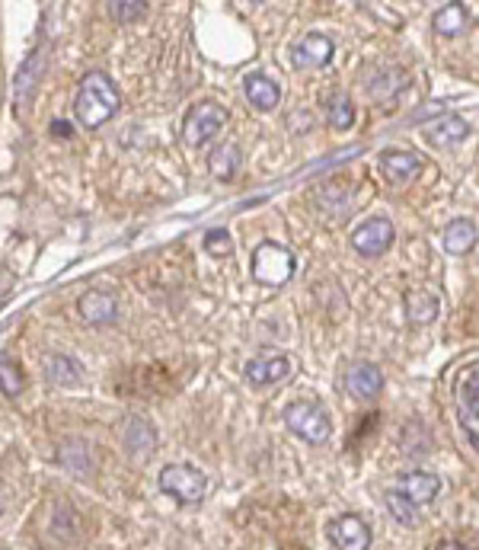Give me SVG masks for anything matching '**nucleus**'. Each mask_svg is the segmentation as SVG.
Instances as JSON below:
<instances>
[{
  "mask_svg": "<svg viewBox=\"0 0 479 550\" xmlns=\"http://www.w3.org/2000/svg\"><path fill=\"white\" fill-rule=\"evenodd\" d=\"M122 106V93L115 87V80L106 71H90L84 74L77 87V100H74V116L84 128H99L106 125Z\"/></svg>",
  "mask_w": 479,
  "mask_h": 550,
  "instance_id": "1",
  "label": "nucleus"
},
{
  "mask_svg": "<svg viewBox=\"0 0 479 550\" xmlns=\"http://www.w3.org/2000/svg\"><path fill=\"white\" fill-rule=\"evenodd\" d=\"M285 426L310 445H323L333 435V423L329 413L320 407L317 400H294L285 407Z\"/></svg>",
  "mask_w": 479,
  "mask_h": 550,
  "instance_id": "2",
  "label": "nucleus"
},
{
  "mask_svg": "<svg viewBox=\"0 0 479 550\" xmlns=\"http://www.w3.org/2000/svg\"><path fill=\"white\" fill-rule=\"evenodd\" d=\"M157 483H160L163 493L173 496L176 503H183V506L202 503V499H205V490H208L205 474L195 471L192 464H167V467L160 471Z\"/></svg>",
  "mask_w": 479,
  "mask_h": 550,
  "instance_id": "3",
  "label": "nucleus"
},
{
  "mask_svg": "<svg viewBox=\"0 0 479 550\" xmlns=\"http://www.w3.org/2000/svg\"><path fill=\"white\" fill-rule=\"evenodd\" d=\"M454 400H457L460 426H464L473 448H479V362L460 368V375L454 381Z\"/></svg>",
  "mask_w": 479,
  "mask_h": 550,
  "instance_id": "4",
  "label": "nucleus"
},
{
  "mask_svg": "<svg viewBox=\"0 0 479 550\" xmlns=\"http://www.w3.org/2000/svg\"><path fill=\"white\" fill-rule=\"evenodd\" d=\"M294 275V253L282 244H259L253 250V279L262 285H285Z\"/></svg>",
  "mask_w": 479,
  "mask_h": 550,
  "instance_id": "5",
  "label": "nucleus"
},
{
  "mask_svg": "<svg viewBox=\"0 0 479 550\" xmlns=\"http://www.w3.org/2000/svg\"><path fill=\"white\" fill-rule=\"evenodd\" d=\"M227 122V109L218 106V103H198L186 122H183V141L192 144V148H198V144H205L211 141L214 135L221 132Z\"/></svg>",
  "mask_w": 479,
  "mask_h": 550,
  "instance_id": "6",
  "label": "nucleus"
},
{
  "mask_svg": "<svg viewBox=\"0 0 479 550\" xmlns=\"http://www.w3.org/2000/svg\"><path fill=\"white\" fill-rule=\"evenodd\" d=\"M333 52H336L333 39L323 36V32H310V36L291 45V61L294 68H326L333 61Z\"/></svg>",
  "mask_w": 479,
  "mask_h": 550,
  "instance_id": "7",
  "label": "nucleus"
},
{
  "mask_svg": "<svg viewBox=\"0 0 479 550\" xmlns=\"http://www.w3.org/2000/svg\"><path fill=\"white\" fill-rule=\"evenodd\" d=\"M393 224H390V218H371V221H365L361 228L352 234V247L361 253V256H381V253H387L390 250V244H393Z\"/></svg>",
  "mask_w": 479,
  "mask_h": 550,
  "instance_id": "8",
  "label": "nucleus"
},
{
  "mask_svg": "<svg viewBox=\"0 0 479 550\" xmlns=\"http://www.w3.org/2000/svg\"><path fill=\"white\" fill-rule=\"evenodd\" d=\"M329 541L336 550H368L371 547V528L358 519V515H339V519L329 525Z\"/></svg>",
  "mask_w": 479,
  "mask_h": 550,
  "instance_id": "9",
  "label": "nucleus"
},
{
  "mask_svg": "<svg viewBox=\"0 0 479 550\" xmlns=\"http://www.w3.org/2000/svg\"><path fill=\"white\" fill-rule=\"evenodd\" d=\"M246 381L256 384V387H266V384H278L291 375V359L288 355H259V359L246 362Z\"/></svg>",
  "mask_w": 479,
  "mask_h": 550,
  "instance_id": "10",
  "label": "nucleus"
},
{
  "mask_svg": "<svg viewBox=\"0 0 479 550\" xmlns=\"http://www.w3.org/2000/svg\"><path fill=\"white\" fill-rule=\"evenodd\" d=\"M381 387H384V375L381 368L371 362H358L349 368V375H345V391L355 400H374L381 394Z\"/></svg>",
  "mask_w": 479,
  "mask_h": 550,
  "instance_id": "11",
  "label": "nucleus"
},
{
  "mask_svg": "<svg viewBox=\"0 0 479 550\" xmlns=\"http://www.w3.org/2000/svg\"><path fill=\"white\" fill-rule=\"evenodd\" d=\"M381 173L387 176V183L406 186L422 173V160L412 151H384L381 154Z\"/></svg>",
  "mask_w": 479,
  "mask_h": 550,
  "instance_id": "12",
  "label": "nucleus"
},
{
  "mask_svg": "<svg viewBox=\"0 0 479 550\" xmlns=\"http://www.w3.org/2000/svg\"><path fill=\"white\" fill-rule=\"evenodd\" d=\"M396 490H400L412 506H428L432 499L441 493V480L438 474H428V471H412V474H403L400 483H396Z\"/></svg>",
  "mask_w": 479,
  "mask_h": 550,
  "instance_id": "13",
  "label": "nucleus"
},
{
  "mask_svg": "<svg viewBox=\"0 0 479 550\" xmlns=\"http://www.w3.org/2000/svg\"><path fill=\"white\" fill-rule=\"evenodd\" d=\"M77 311L87 323H115L119 320V301L109 291H87V295H80Z\"/></svg>",
  "mask_w": 479,
  "mask_h": 550,
  "instance_id": "14",
  "label": "nucleus"
},
{
  "mask_svg": "<svg viewBox=\"0 0 479 550\" xmlns=\"http://www.w3.org/2000/svg\"><path fill=\"white\" fill-rule=\"evenodd\" d=\"M243 93L250 106H256L259 112H272L278 103H282V87L269 80L266 74H250L243 80Z\"/></svg>",
  "mask_w": 479,
  "mask_h": 550,
  "instance_id": "15",
  "label": "nucleus"
},
{
  "mask_svg": "<svg viewBox=\"0 0 479 550\" xmlns=\"http://www.w3.org/2000/svg\"><path fill=\"white\" fill-rule=\"evenodd\" d=\"M422 135L438 144V148H444V144H457V141H464L470 135V125L460 119V116H441L435 122H428L422 128Z\"/></svg>",
  "mask_w": 479,
  "mask_h": 550,
  "instance_id": "16",
  "label": "nucleus"
},
{
  "mask_svg": "<svg viewBox=\"0 0 479 550\" xmlns=\"http://www.w3.org/2000/svg\"><path fill=\"white\" fill-rule=\"evenodd\" d=\"M122 442H125V448L131 451V455H151L154 445H157V435H154L151 426L144 423V419L131 416V419H125V426H122Z\"/></svg>",
  "mask_w": 479,
  "mask_h": 550,
  "instance_id": "17",
  "label": "nucleus"
},
{
  "mask_svg": "<svg viewBox=\"0 0 479 550\" xmlns=\"http://www.w3.org/2000/svg\"><path fill=\"white\" fill-rule=\"evenodd\" d=\"M240 164H243V154H240V148L234 141H224V144H218V148L211 151V157H208V167H211V173L218 176V180H234L237 176V170H240Z\"/></svg>",
  "mask_w": 479,
  "mask_h": 550,
  "instance_id": "18",
  "label": "nucleus"
},
{
  "mask_svg": "<svg viewBox=\"0 0 479 550\" xmlns=\"http://www.w3.org/2000/svg\"><path fill=\"white\" fill-rule=\"evenodd\" d=\"M476 240H479V228L473 221L460 218V221L448 224V231H444V250L454 253V256H464L476 247Z\"/></svg>",
  "mask_w": 479,
  "mask_h": 550,
  "instance_id": "19",
  "label": "nucleus"
},
{
  "mask_svg": "<svg viewBox=\"0 0 479 550\" xmlns=\"http://www.w3.org/2000/svg\"><path fill=\"white\" fill-rule=\"evenodd\" d=\"M45 378L58 384V387H77L80 384V365L71 359V355H45Z\"/></svg>",
  "mask_w": 479,
  "mask_h": 550,
  "instance_id": "20",
  "label": "nucleus"
},
{
  "mask_svg": "<svg viewBox=\"0 0 479 550\" xmlns=\"http://www.w3.org/2000/svg\"><path fill=\"white\" fill-rule=\"evenodd\" d=\"M403 307H406V317L422 327V323H432L438 317V295H432V291H409Z\"/></svg>",
  "mask_w": 479,
  "mask_h": 550,
  "instance_id": "21",
  "label": "nucleus"
},
{
  "mask_svg": "<svg viewBox=\"0 0 479 550\" xmlns=\"http://www.w3.org/2000/svg\"><path fill=\"white\" fill-rule=\"evenodd\" d=\"M432 26H435V32H441V36H460V32L467 29V7H460V4L441 7L435 13Z\"/></svg>",
  "mask_w": 479,
  "mask_h": 550,
  "instance_id": "22",
  "label": "nucleus"
},
{
  "mask_svg": "<svg viewBox=\"0 0 479 550\" xmlns=\"http://www.w3.org/2000/svg\"><path fill=\"white\" fill-rule=\"evenodd\" d=\"M42 52H32L29 58H26V64L20 68V74H16V80H13V90H16V100H29L32 96V90H36V84H39V74H42Z\"/></svg>",
  "mask_w": 479,
  "mask_h": 550,
  "instance_id": "23",
  "label": "nucleus"
},
{
  "mask_svg": "<svg viewBox=\"0 0 479 550\" xmlns=\"http://www.w3.org/2000/svg\"><path fill=\"white\" fill-rule=\"evenodd\" d=\"M326 116H329V125H333L336 132H345V128L355 125V106L345 93H333L326 100Z\"/></svg>",
  "mask_w": 479,
  "mask_h": 550,
  "instance_id": "24",
  "label": "nucleus"
},
{
  "mask_svg": "<svg viewBox=\"0 0 479 550\" xmlns=\"http://www.w3.org/2000/svg\"><path fill=\"white\" fill-rule=\"evenodd\" d=\"M0 391H4V397H20L23 391V368L4 349H0Z\"/></svg>",
  "mask_w": 479,
  "mask_h": 550,
  "instance_id": "25",
  "label": "nucleus"
},
{
  "mask_svg": "<svg viewBox=\"0 0 479 550\" xmlns=\"http://www.w3.org/2000/svg\"><path fill=\"white\" fill-rule=\"evenodd\" d=\"M387 509H390L393 519L400 522V525H406V528H412V525L419 522L416 506H412V503H409V499H406L400 490H390V493H387Z\"/></svg>",
  "mask_w": 479,
  "mask_h": 550,
  "instance_id": "26",
  "label": "nucleus"
},
{
  "mask_svg": "<svg viewBox=\"0 0 479 550\" xmlns=\"http://www.w3.org/2000/svg\"><path fill=\"white\" fill-rule=\"evenodd\" d=\"M106 10L112 13V20L131 23V20H138L141 13H147V4H141V0H109Z\"/></svg>",
  "mask_w": 479,
  "mask_h": 550,
  "instance_id": "27",
  "label": "nucleus"
},
{
  "mask_svg": "<svg viewBox=\"0 0 479 550\" xmlns=\"http://www.w3.org/2000/svg\"><path fill=\"white\" fill-rule=\"evenodd\" d=\"M205 250H208L211 256H227V253H230V234H227L224 228L208 231V234H205Z\"/></svg>",
  "mask_w": 479,
  "mask_h": 550,
  "instance_id": "28",
  "label": "nucleus"
},
{
  "mask_svg": "<svg viewBox=\"0 0 479 550\" xmlns=\"http://www.w3.org/2000/svg\"><path fill=\"white\" fill-rule=\"evenodd\" d=\"M438 550H473V547L460 544V541H441V544H438Z\"/></svg>",
  "mask_w": 479,
  "mask_h": 550,
  "instance_id": "29",
  "label": "nucleus"
},
{
  "mask_svg": "<svg viewBox=\"0 0 479 550\" xmlns=\"http://www.w3.org/2000/svg\"><path fill=\"white\" fill-rule=\"evenodd\" d=\"M52 132H55V135H71V125H64V122H55V125H52Z\"/></svg>",
  "mask_w": 479,
  "mask_h": 550,
  "instance_id": "30",
  "label": "nucleus"
}]
</instances>
